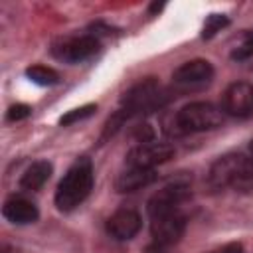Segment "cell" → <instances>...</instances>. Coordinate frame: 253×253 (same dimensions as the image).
Instances as JSON below:
<instances>
[{
  "label": "cell",
  "mask_w": 253,
  "mask_h": 253,
  "mask_svg": "<svg viewBox=\"0 0 253 253\" xmlns=\"http://www.w3.org/2000/svg\"><path fill=\"white\" fill-rule=\"evenodd\" d=\"M210 253H243V245L241 243H227L219 249H213Z\"/></svg>",
  "instance_id": "44dd1931"
},
{
  "label": "cell",
  "mask_w": 253,
  "mask_h": 253,
  "mask_svg": "<svg viewBox=\"0 0 253 253\" xmlns=\"http://www.w3.org/2000/svg\"><path fill=\"white\" fill-rule=\"evenodd\" d=\"M156 178H158V174H156L154 168H134V166H128V170L121 172L119 178L115 180V190L119 194L136 192L140 188L150 186Z\"/></svg>",
  "instance_id": "8fae6325"
},
{
  "label": "cell",
  "mask_w": 253,
  "mask_h": 253,
  "mask_svg": "<svg viewBox=\"0 0 253 253\" xmlns=\"http://www.w3.org/2000/svg\"><path fill=\"white\" fill-rule=\"evenodd\" d=\"M32 115V107L30 105H24V103H16L12 105L8 111H6V121L10 123H16V121H24Z\"/></svg>",
  "instance_id": "d6986e66"
},
{
  "label": "cell",
  "mask_w": 253,
  "mask_h": 253,
  "mask_svg": "<svg viewBox=\"0 0 253 253\" xmlns=\"http://www.w3.org/2000/svg\"><path fill=\"white\" fill-rule=\"evenodd\" d=\"M251 55H253V30H247V32L243 34V43L231 51V59H235V61H245V59H249Z\"/></svg>",
  "instance_id": "ac0fdd59"
},
{
  "label": "cell",
  "mask_w": 253,
  "mask_h": 253,
  "mask_svg": "<svg viewBox=\"0 0 253 253\" xmlns=\"http://www.w3.org/2000/svg\"><path fill=\"white\" fill-rule=\"evenodd\" d=\"M174 146L166 142H142L126 154V164L134 168H154L158 164L168 162L174 156Z\"/></svg>",
  "instance_id": "8992f818"
},
{
  "label": "cell",
  "mask_w": 253,
  "mask_h": 253,
  "mask_svg": "<svg viewBox=\"0 0 253 253\" xmlns=\"http://www.w3.org/2000/svg\"><path fill=\"white\" fill-rule=\"evenodd\" d=\"M2 215L14 225H28L38 221L40 210L36 208V204H32L26 198H10L2 206Z\"/></svg>",
  "instance_id": "7c38bea8"
},
{
  "label": "cell",
  "mask_w": 253,
  "mask_h": 253,
  "mask_svg": "<svg viewBox=\"0 0 253 253\" xmlns=\"http://www.w3.org/2000/svg\"><path fill=\"white\" fill-rule=\"evenodd\" d=\"M221 123H223V111L217 109L215 105L208 103V101L188 103L174 117V125H176L178 134L213 130V128L221 126Z\"/></svg>",
  "instance_id": "7a4b0ae2"
},
{
  "label": "cell",
  "mask_w": 253,
  "mask_h": 253,
  "mask_svg": "<svg viewBox=\"0 0 253 253\" xmlns=\"http://www.w3.org/2000/svg\"><path fill=\"white\" fill-rule=\"evenodd\" d=\"M95 113H97V105H95V103H87V105H83V107H77V109L67 111V113L59 119V125H61V126H69V125H75V123H79V121H85V119L93 117Z\"/></svg>",
  "instance_id": "2e32d148"
},
{
  "label": "cell",
  "mask_w": 253,
  "mask_h": 253,
  "mask_svg": "<svg viewBox=\"0 0 253 253\" xmlns=\"http://www.w3.org/2000/svg\"><path fill=\"white\" fill-rule=\"evenodd\" d=\"M164 8V4H158V2H154L152 6H150V14H156V12H160Z\"/></svg>",
  "instance_id": "7402d4cb"
},
{
  "label": "cell",
  "mask_w": 253,
  "mask_h": 253,
  "mask_svg": "<svg viewBox=\"0 0 253 253\" xmlns=\"http://www.w3.org/2000/svg\"><path fill=\"white\" fill-rule=\"evenodd\" d=\"M93 164L89 158L81 156L77 158L67 172L63 174V178L57 184L55 190V206L61 211H71L75 210L79 204L85 202V198L91 194L93 190Z\"/></svg>",
  "instance_id": "6da1fadb"
},
{
  "label": "cell",
  "mask_w": 253,
  "mask_h": 253,
  "mask_svg": "<svg viewBox=\"0 0 253 253\" xmlns=\"http://www.w3.org/2000/svg\"><path fill=\"white\" fill-rule=\"evenodd\" d=\"M142 227V217L132 208H121L107 219V233L117 241L132 239Z\"/></svg>",
  "instance_id": "9c48e42d"
},
{
  "label": "cell",
  "mask_w": 253,
  "mask_h": 253,
  "mask_svg": "<svg viewBox=\"0 0 253 253\" xmlns=\"http://www.w3.org/2000/svg\"><path fill=\"white\" fill-rule=\"evenodd\" d=\"M51 172H53L51 162H47V160H36V162H32V164L26 168V172L22 174V178H20V188L26 190V192H38V190L43 188V184L49 180Z\"/></svg>",
  "instance_id": "4fadbf2b"
},
{
  "label": "cell",
  "mask_w": 253,
  "mask_h": 253,
  "mask_svg": "<svg viewBox=\"0 0 253 253\" xmlns=\"http://www.w3.org/2000/svg\"><path fill=\"white\" fill-rule=\"evenodd\" d=\"M249 150H251V156H253V142L249 144Z\"/></svg>",
  "instance_id": "603a6c76"
},
{
  "label": "cell",
  "mask_w": 253,
  "mask_h": 253,
  "mask_svg": "<svg viewBox=\"0 0 253 253\" xmlns=\"http://www.w3.org/2000/svg\"><path fill=\"white\" fill-rule=\"evenodd\" d=\"M190 198V186L182 184V182H174L170 186H164L162 190H158L150 200H148V215L156 217L162 213H170V211H178L180 204L184 200Z\"/></svg>",
  "instance_id": "ba28073f"
},
{
  "label": "cell",
  "mask_w": 253,
  "mask_h": 253,
  "mask_svg": "<svg viewBox=\"0 0 253 253\" xmlns=\"http://www.w3.org/2000/svg\"><path fill=\"white\" fill-rule=\"evenodd\" d=\"M213 73H215L213 65L208 59H190L174 71L172 79L182 87H196V85L210 83L213 79Z\"/></svg>",
  "instance_id": "30bf717a"
},
{
  "label": "cell",
  "mask_w": 253,
  "mask_h": 253,
  "mask_svg": "<svg viewBox=\"0 0 253 253\" xmlns=\"http://www.w3.org/2000/svg\"><path fill=\"white\" fill-rule=\"evenodd\" d=\"M229 188H233L235 192H241V194L253 192V158L239 154L233 174L229 178Z\"/></svg>",
  "instance_id": "5bb4252c"
},
{
  "label": "cell",
  "mask_w": 253,
  "mask_h": 253,
  "mask_svg": "<svg viewBox=\"0 0 253 253\" xmlns=\"http://www.w3.org/2000/svg\"><path fill=\"white\" fill-rule=\"evenodd\" d=\"M134 136H136V140L142 144V142H152V138H154V132H152V128H150V125H138L136 128H134Z\"/></svg>",
  "instance_id": "ffe728a7"
},
{
  "label": "cell",
  "mask_w": 253,
  "mask_h": 253,
  "mask_svg": "<svg viewBox=\"0 0 253 253\" xmlns=\"http://www.w3.org/2000/svg\"><path fill=\"white\" fill-rule=\"evenodd\" d=\"M184 231H186V217H184V213L180 210L150 217L152 243H156V245H160L164 249L176 245L182 239Z\"/></svg>",
  "instance_id": "277c9868"
},
{
  "label": "cell",
  "mask_w": 253,
  "mask_h": 253,
  "mask_svg": "<svg viewBox=\"0 0 253 253\" xmlns=\"http://www.w3.org/2000/svg\"><path fill=\"white\" fill-rule=\"evenodd\" d=\"M221 111L231 117H251L253 115V85L245 81L231 83L221 95Z\"/></svg>",
  "instance_id": "52a82bcc"
},
{
  "label": "cell",
  "mask_w": 253,
  "mask_h": 253,
  "mask_svg": "<svg viewBox=\"0 0 253 253\" xmlns=\"http://www.w3.org/2000/svg\"><path fill=\"white\" fill-rule=\"evenodd\" d=\"M168 101L164 89L154 77H146L134 87H130L123 99H121V111L126 113V117L138 115V113H148L158 107H162Z\"/></svg>",
  "instance_id": "3957f363"
},
{
  "label": "cell",
  "mask_w": 253,
  "mask_h": 253,
  "mask_svg": "<svg viewBox=\"0 0 253 253\" xmlns=\"http://www.w3.org/2000/svg\"><path fill=\"white\" fill-rule=\"evenodd\" d=\"M229 26V18L225 14H210L204 22V28H202V38L204 40H211L217 32H221L223 28Z\"/></svg>",
  "instance_id": "e0dca14e"
},
{
  "label": "cell",
  "mask_w": 253,
  "mask_h": 253,
  "mask_svg": "<svg viewBox=\"0 0 253 253\" xmlns=\"http://www.w3.org/2000/svg\"><path fill=\"white\" fill-rule=\"evenodd\" d=\"M26 75L30 81H34L36 85H42V87H49V85H55L59 83V73L51 67H45V65H32L26 69Z\"/></svg>",
  "instance_id": "9a60e30c"
},
{
  "label": "cell",
  "mask_w": 253,
  "mask_h": 253,
  "mask_svg": "<svg viewBox=\"0 0 253 253\" xmlns=\"http://www.w3.org/2000/svg\"><path fill=\"white\" fill-rule=\"evenodd\" d=\"M99 40L91 34L87 36H77V38H67L61 43L53 45V55L65 63H81L91 59L99 51Z\"/></svg>",
  "instance_id": "5b68a950"
}]
</instances>
